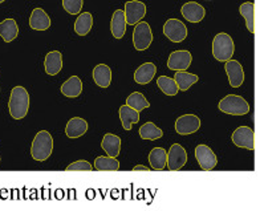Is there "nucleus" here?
<instances>
[{
	"mask_svg": "<svg viewBox=\"0 0 260 211\" xmlns=\"http://www.w3.org/2000/svg\"><path fill=\"white\" fill-rule=\"evenodd\" d=\"M82 6H84V0H62V8L71 15H79L80 11L82 10Z\"/></svg>",
	"mask_w": 260,
	"mask_h": 211,
	"instance_id": "33",
	"label": "nucleus"
},
{
	"mask_svg": "<svg viewBox=\"0 0 260 211\" xmlns=\"http://www.w3.org/2000/svg\"><path fill=\"white\" fill-rule=\"evenodd\" d=\"M140 136L142 140L155 141L164 136V132H162V130L155 125V124L145 123L144 125L140 128Z\"/></svg>",
	"mask_w": 260,
	"mask_h": 211,
	"instance_id": "30",
	"label": "nucleus"
},
{
	"mask_svg": "<svg viewBox=\"0 0 260 211\" xmlns=\"http://www.w3.org/2000/svg\"><path fill=\"white\" fill-rule=\"evenodd\" d=\"M123 14H125L126 24L136 25L146 15V6H145V3L140 2V0H129V2L125 3Z\"/></svg>",
	"mask_w": 260,
	"mask_h": 211,
	"instance_id": "7",
	"label": "nucleus"
},
{
	"mask_svg": "<svg viewBox=\"0 0 260 211\" xmlns=\"http://www.w3.org/2000/svg\"><path fill=\"white\" fill-rule=\"evenodd\" d=\"M182 16L185 17L186 20L190 23H199L203 20L206 15V10L202 4L197 3V2H187L182 6L181 8Z\"/></svg>",
	"mask_w": 260,
	"mask_h": 211,
	"instance_id": "14",
	"label": "nucleus"
},
{
	"mask_svg": "<svg viewBox=\"0 0 260 211\" xmlns=\"http://www.w3.org/2000/svg\"><path fill=\"white\" fill-rule=\"evenodd\" d=\"M195 158L202 170H212L218 164L216 154L207 145H198L195 147Z\"/></svg>",
	"mask_w": 260,
	"mask_h": 211,
	"instance_id": "11",
	"label": "nucleus"
},
{
	"mask_svg": "<svg viewBox=\"0 0 260 211\" xmlns=\"http://www.w3.org/2000/svg\"><path fill=\"white\" fill-rule=\"evenodd\" d=\"M126 105L130 106L132 109L137 110V112H142L144 109L149 108L150 104L146 100L144 95L141 92H133L130 96H127Z\"/></svg>",
	"mask_w": 260,
	"mask_h": 211,
	"instance_id": "31",
	"label": "nucleus"
},
{
	"mask_svg": "<svg viewBox=\"0 0 260 211\" xmlns=\"http://www.w3.org/2000/svg\"><path fill=\"white\" fill-rule=\"evenodd\" d=\"M186 162H187V153L183 146L179 143L171 145L170 150L168 152V162H166L169 170H179L185 166Z\"/></svg>",
	"mask_w": 260,
	"mask_h": 211,
	"instance_id": "8",
	"label": "nucleus"
},
{
	"mask_svg": "<svg viewBox=\"0 0 260 211\" xmlns=\"http://www.w3.org/2000/svg\"><path fill=\"white\" fill-rule=\"evenodd\" d=\"M88 130V123L81 117H73L68 121L65 126V134L68 138H79L86 133Z\"/></svg>",
	"mask_w": 260,
	"mask_h": 211,
	"instance_id": "17",
	"label": "nucleus"
},
{
	"mask_svg": "<svg viewBox=\"0 0 260 211\" xmlns=\"http://www.w3.org/2000/svg\"><path fill=\"white\" fill-rule=\"evenodd\" d=\"M3 2H6V0H0V3H3Z\"/></svg>",
	"mask_w": 260,
	"mask_h": 211,
	"instance_id": "36",
	"label": "nucleus"
},
{
	"mask_svg": "<svg viewBox=\"0 0 260 211\" xmlns=\"http://www.w3.org/2000/svg\"><path fill=\"white\" fill-rule=\"evenodd\" d=\"M224 69H226V73L229 76L230 85L233 88H239L244 81V71L242 64L238 60L230 58L224 64Z\"/></svg>",
	"mask_w": 260,
	"mask_h": 211,
	"instance_id": "13",
	"label": "nucleus"
},
{
	"mask_svg": "<svg viewBox=\"0 0 260 211\" xmlns=\"http://www.w3.org/2000/svg\"><path fill=\"white\" fill-rule=\"evenodd\" d=\"M44 68L47 75L56 76L62 69V56L61 52L51 51L47 53L44 60Z\"/></svg>",
	"mask_w": 260,
	"mask_h": 211,
	"instance_id": "18",
	"label": "nucleus"
},
{
	"mask_svg": "<svg viewBox=\"0 0 260 211\" xmlns=\"http://www.w3.org/2000/svg\"><path fill=\"white\" fill-rule=\"evenodd\" d=\"M101 147L105 150V153L108 156L117 158L121 150V138L116 134H105L103 138V142H101Z\"/></svg>",
	"mask_w": 260,
	"mask_h": 211,
	"instance_id": "22",
	"label": "nucleus"
},
{
	"mask_svg": "<svg viewBox=\"0 0 260 211\" xmlns=\"http://www.w3.org/2000/svg\"><path fill=\"white\" fill-rule=\"evenodd\" d=\"M201 128V119L195 114H183L175 121V132L181 136H188L198 132Z\"/></svg>",
	"mask_w": 260,
	"mask_h": 211,
	"instance_id": "10",
	"label": "nucleus"
},
{
	"mask_svg": "<svg viewBox=\"0 0 260 211\" xmlns=\"http://www.w3.org/2000/svg\"><path fill=\"white\" fill-rule=\"evenodd\" d=\"M149 162L153 170H164L168 162V153L164 147H154L149 153Z\"/></svg>",
	"mask_w": 260,
	"mask_h": 211,
	"instance_id": "25",
	"label": "nucleus"
},
{
	"mask_svg": "<svg viewBox=\"0 0 260 211\" xmlns=\"http://www.w3.org/2000/svg\"><path fill=\"white\" fill-rule=\"evenodd\" d=\"M29 27L35 31H47L51 27V19L43 8H35L29 16Z\"/></svg>",
	"mask_w": 260,
	"mask_h": 211,
	"instance_id": "15",
	"label": "nucleus"
},
{
	"mask_svg": "<svg viewBox=\"0 0 260 211\" xmlns=\"http://www.w3.org/2000/svg\"><path fill=\"white\" fill-rule=\"evenodd\" d=\"M174 80L178 85L179 91H187V89L191 88V85H194L195 82L198 81L199 77L194 73H188L186 71H175Z\"/></svg>",
	"mask_w": 260,
	"mask_h": 211,
	"instance_id": "26",
	"label": "nucleus"
},
{
	"mask_svg": "<svg viewBox=\"0 0 260 211\" xmlns=\"http://www.w3.org/2000/svg\"><path fill=\"white\" fill-rule=\"evenodd\" d=\"M155 73H157V67L153 63H145V64L140 65L136 72H134V81L141 85H146L154 78Z\"/></svg>",
	"mask_w": 260,
	"mask_h": 211,
	"instance_id": "16",
	"label": "nucleus"
},
{
	"mask_svg": "<svg viewBox=\"0 0 260 211\" xmlns=\"http://www.w3.org/2000/svg\"><path fill=\"white\" fill-rule=\"evenodd\" d=\"M153 43V32L146 21H138L133 31V44L137 51H146Z\"/></svg>",
	"mask_w": 260,
	"mask_h": 211,
	"instance_id": "5",
	"label": "nucleus"
},
{
	"mask_svg": "<svg viewBox=\"0 0 260 211\" xmlns=\"http://www.w3.org/2000/svg\"><path fill=\"white\" fill-rule=\"evenodd\" d=\"M65 170L68 171H73V170H81V171H90L92 170V165L85 160H81V161H76L73 164L68 165Z\"/></svg>",
	"mask_w": 260,
	"mask_h": 211,
	"instance_id": "34",
	"label": "nucleus"
},
{
	"mask_svg": "<svg viewBox=\"0 0 260 211\" xmlns=\"http://www.w3.org/2000/svg\"><path fill=\"white\" fill-rule=\"evenodd\" d=\"M93 80L96 85L101 88H108L112 81V69L106 64H99L93 68Z\"/></svg>",
	"mask_w": 260,
	"mask_h": 211,
	"instance_id": "20",
	"label": "nucleus"
},
{
	"mask_svg": "<svg viewBox=\"0 0 260 211\" xmlns=\"http://www.w3.org/2000/svg\"><path fill=\"white\" fill-rule=\"evenodd\" d=\"M240 15L246 19V25L248 32H255V4L252 2H244L239 7Z\"/></svg>",
	"mask_w": 260,
	"mask_h": 211,
	"instance_id": "28",
	"label": "nucleus"
},
{
	"mask_svg": "<svg viewBox=\"0 0 260 211\" xmlns=\"http://www.w3.org/2000/svg\"><path fill=\"white\" fill-rule=\"evenodd\" d=\"M118 114H120L121 123H122L125 130H130L134 124L140 123V112L132 109L127 105L121 106L120 110H118Z\"/></svg>",
	"mask_w": 260,
	"mask_h": 211,
	"instance_id": "24",
	"label": "nucleus"
},
{
	"mask_svg": "<svg viewBox=\"0 0 260 211\" xmlns=\"http://www.w3.org/2000/svg\"><path fill=\"white\" fill-rule=\"evenodd\" d=\"M192 56L188 51L179 49L171 52L168 60V68L171 71H186L191 65Z\"/></svg>",
	"mask_w": 260,
	"mask_h": 211,
	"instance_id": "12",
	"label": "nucleus"
},
{
	"mask_svg": "<svg viewBox=\"0 0 260 211\" xmlns=\"http://www.w3.org/2000/svg\"><path fill=\"white\" fill-rule=\"evenodd\" d=\"M133 170H144V171H149V170H150V169H149V167H146V166H142V165H140V166H136V167H134Z\"/></svg>",
	"mask_w": 260,
	"mask_h": 211,
	"instance_id": "35",
	"label": "nucleus"
},
{
	"mask_svg": "<svg viewBox=\"0 0 260 211\" xmlns=\"http://www.w3.org/2000/svg\"><path fill=\"white\" fill-rule=\"evenodd\" d=\"M157 85L166 96H175L179 91L174 78L168 77V76H159L157 78Z\"/></svg>",
	"mask_w": 260,
	"mask_h": 211,
	"instance_id": "32",
	"label": "nucleus"
},
{
	"mask_svg": "<svg viewBox=\"0 0 260 211\" xmlns=\"http://www.w3.org/2000/svg\"><path fill=\"white\" fill-rule=\"evenodd\" d=\"M235 52V44L233 38L226 32H220L212 40V56L218 62L226 63L227 60L233 58Z\"/></svg>",
	"mask_w": 260,
	"mask_h": 211,
	"instance_id": "3",
	"label": "nucleus"
},
{
	"mask_svg": "<svg viewBox=\"0 0 260 211\" xmlns=\"http://www.w3.org/2000/svg\"><path fill=\"white\" fill-rule=\"evenodd\" d=\"M94 169L101 171H116L120 169V162L114 157L100 156L94 160Z\"/></svg>",
	"mask_w": 260,
	"mask_h": 211,
	"instance_id": "29",
	"label": "nucleus"
},
{
	"mask_svg": "<svg viewBox=\"0 0 260 211\" xmlns=\"http://www.w3.org/2000/svg\"><path fill=\"white\" fill-rule=\"evenodd\" d=\"M82 92V81L79 76H72L61 85V93L65 97L75 99L79 97Z\"/></svg>",
	"mask_w": 260,
	"mask_h": 211,
	"instance_id": "21",
	"label": "nucleus"
},
{
	"mask_svg": "<svg viewBox=\"0 0 260 211\" xmlns=\"http://www.w3.org/2000/svg\"><path fill=\"white\" fill-rule=\"evenodd\" d=\"M164 35L173 43H181L187 36V28L178 19H169L164 25Z\"/></svg>",
	"mask_w": 260,
	"mask_h": 211,
	"instance_id": "6",
	"label": "nucleus"
},
{
	"mask_svg": "<svg viewBox=\"0 0 260 211\" xmlns=\"http://www.w3.org/2000/svg\"><path fill=\"white\" fill-rule=\"evenodd\" d=\"M110 29H112V35L113 38L121 39L123 38V35L126 32V19H125V14L123 11L116 10L112 16V21H110Z\"/></svg>",
	"mask_w": 260,
	"mask_h": 211,
	"instance_id": "19",
	"label": "nucleus"
},
{
	"mask_svg": "<svg viewBox=\"0 0 260 211\" xmlns=\"http://www.w3.org/2000/svg\"><path fill=\"white\" fill-rule=\"evenodd\" d=\"M220 112L230 116H246L250 112V104L238 95H229L223 97L218 105Z\"/></svg>",
	"mask_w": 260,
	"mask_h": 211,
	"instance_id": "4",
	"label": "nucleus"
},
{
	"mask_svg": "<svg viewBox=\"0 0 260 211\" xmlns=\"http://www.w3.org/2000/svg\"><path fill=\"white\" fill-rule=\"evenodd\" d=\"M19 35V27L15 19H4L0 23V36L6 43H11L17 38Z\"/></svg>",
	"mask_w": 260,
	"mask_h": 211,
	"instance_id": "23",
	"label": "nucleus"
},
{
	"mask_svg": "<svg viewBox=\"0 0 260 211\" xmlns=\"http://www.w3.org/2000/svg\"><path fill=\"white\" fill-rule=\"evenodd\" d=\"M8 109H10L11 117L15 119H21L27 116L28 109H29V95L24 86H15L11 91Z\"/></svg>",
	"mask_w": 260,
	"mask_h": 211,
	"instance_id": "1",
	"label": "nucleus"
},
{
	"mask_svg": "<svg viewBox=\"0 0 260 211\" xmlns=\"http://www.w3.org/2000/svg\"><path fill=\"white\" fill-rule=\"evenodd\" d=\"M53 152V138L47 130H41L35 136L31 146V156L35 161L43 162L48 160Z\"/></svg>",
	"mask_w": 260,
	"mask_h": 211,
	"instance_id": "2",
	"label": "nucleus"
},
{
	"mask_svg": "<svg viewBox=\"0 0 260 211\" xmlns=\"http://www.w3.org/2000/svg\"><path fill=\"white\" fill-rule=\"evenodd\" d=\"M93 27V16L90 12H82L75 21V32L79 36H85L89 34Z\"/></svg>",
	"mask_w": 260,
	"mask_h": 211,
	"instance_id": "27",
	"label": "nucleus"
},
{
	"mask_svg": "<svg viewBox=\"0 0 260 211\" xmlns=\"http://www.w3.org/2000/svg\"><path fill=\"white\" fill-rule=\"evenodd\" d=\"M231 138H233L234 145H236L238 147L248 150H253L255 147V133L250 126H240L235 129Z\"/></svg>",
	"mask_w": 260,
	"mask_h": 211,
	"instance_id": "9",
	"label": "nucleus"
}]
</instances>
